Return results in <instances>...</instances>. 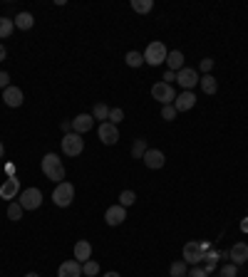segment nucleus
<instances>
[{"instance_id": "obj_34", "label": "nucleus", "mask_w": 248, "mask_h": 277, "mask_svg": "<svg viewBox=\"0 0 248 277\" xmlns=\"http://www.w3.org/2000/svg\"><path fill=\"white\" fill-rule=\"evenodd\" d=\"M199 69H201L204 74H211V69H214V60H211V57H206V60H201V64H199Z\"/></svg>"}, {"instance_id": "obj_12", "label": "nucleus", "mask_w": 248, "mask_h": 277, "mask_svg": "<svg viewBox=\"0 0 248 277\" xmlns=\"http://www.w3.org/2000/svg\"><path fill=\"white\" fill-rule=\"evenodd\" d=\"M18 193H20V181H18L15 176L5 178V183L0 186V198H3V201H13Z\"/></svg>"}, {"instance_id": "obj_31", "label": "nucleus", "mask_w": 248, "mask_h": 277, "mask_svg": "<svg viewBox=\"0 0 248 277\" xmlns=\"http://www.w3.org/2000/svg\"><path fill=\"white\" fill-rule=\"evenodd\" d=\"M82 272H85V275H87V277H94V275H97V272H99V265H97L94 260H87V262L82 265Z\"/></svg>"}, {"instance_id": "obj_19", "label": "nucleus", "mask_w": 248, "mask_h": 277, "mask_svg": "<svg viewBox=\"0 0 248 277\" xmlns=\"http://www.w3.org/2000/svg\"><path fill=\"white\" fill-rule=\"evenodd\" d=\"M166 67H169V72L184 69V55H181L179 50H171V52L166 55Z\"/></svg>"}, {"instance_id": "obj_3", "label": "nucleus", "mask_w": 248, "mask_h": 277, "mask_svg": "<svg viewBox=\"0 0 248 277\" xmlns=\"http://www.w3.org/2000/svg\"><path fill=\"white\" fill-rule=\"evenodd\" d=\"M72 201H75V186L67 183V181H62V183L55 186V191H52V203H55L57 208H67Z\"/></svg>"}, {"instance_id": "obj_36", "label": "nucleus", "mask_w": 248, "mask_h": 277, "mask_svg": "<svg viewBox=\"0 0 248 277\" xmlns=\"http://www.w3.org/2000/svg\"><path fill=\"white\" fill-rule=\"evenodd\" d=\"M8 87H10V74L0 72V89H8Z\"/></svg>"}, {"instance_id": "obj_42", "label": "nucleus", "mask_w": 248, "mask_h": 277, "mask_svg": "<svg viewBox=\"0 0 248 277\" xmlns=\"http://www.w3.org/2000/svg\"><path fill=\"white\" fill-rule=\"evenodd\" d=\"M104 277H119V272H104Z\"/></svg>"}, {"instance_id": "obj_23", "label": "nucleus", "mask_w": 248, "mask_h": 277, "mask_svg": "<svg viewBox=\"0 0 248 277\" xmlns=\"http://www.w3.org/2000/svg\"><path fill=\"white\" fill-rule=\"evenodd\" d=\"M132 8H134L139 15H147V13H152L154 0H132Z\"/></svg>"}, {"instance_id": "obj_25", "label": "nucleus", "mask_w": 248, "mask_h": 277, "mask_svg": "<svg viewBox=\"0 0 248 277\" xmlns=\"http://www.w3.org/2000/svg\"><path fill=\"white\" fill-rule=\"evenodd\" d=\"M144 154H147V139H137L132 144V156L134 158H144Z\"/></svg>"}, {"instance_id": "obj_45", "label": "nucleus", "mask_w": 248, "mask_h": 277, "mask_svg": "<svg viewBox=\"0 0 248 277\" xmlns=\"http://www.w3.org/2000/svg\"><path fill=\"white\" fill-rule=\"evenodd\" d=\"M184 277H189V275H184Z\"/></svg>"}, {"instance_id": "obj_39", "label": "nucleus", "mask_w": 248, "mask_h": 277, "mask_svg": "<svg viewBox=\"0 0 248 277\" xmlns=\"http://www.w3.org/2000/svg\"><path fill=\"white\" fill-rule=\"evenodd\" d=\"M5 57H8V50H5V45H3V42H0V62L5 60Z\"/></svg>"}, {"instance_id": "obj_9", "label": "nucleus", "mask_w": 248, "mask_h": 277, "mask_svg": "<svg viewBox=\"0 0 248 277\" xmlns=\"http://www.w3.org/2000/svg\"><path fill=\"white\" fill-rule=\"evenodd\" d=\"M97 134H99V141H102L104 146H114V144L119 141V131H117V126H114V124H109V122L99 124Z\"/></svg>"}, {"instance_id": "obj_26", "label": "nucleus", "mask_w": 248, "mask_h": 277, "mask_svg": "<svg viewBox=\"0 0 248 277\" xmlns=\"http://www.w3.org/2000/svg\"><path fill=\"white\" fill-rule=\"evenodd\" d=\"M124 60H127L129 67H142V64H144V55H142V52H137V50H132V52H127V57H124Z\"/></svg>"}, {"instance_id": "obj_4", "label": "nucleus", "mask_w": 248, "mask_h": 277, "mask_svg": "<svg viewBox=\"0 0 248 277\" xmlns=\"http://www.w3.org/2000/svg\"><path fill=\"white\" fill-rule=\"evenodd\" d=\"M62 151H65V156H80L85 151V139H82L80 134H75V131L65 134V139H62Z\"/></svg>"}, {"instance_id": "obj_33", "label": "nucleus", "mask_w": 248, "mask_h": 277, "mask_svg": "<svg viewBox=\"0 0 248 277\" xmlns=\"http://www.w3.org/2000/svg\"><path fill=\"white\" fill-rule=\"evenodd\" d=\"M122 119H124V112L119 109V107H117V109H109V124H114V126H117Z\"/></svg>"}, {"instance_id": "obj_27", "label": "nucleus", "mask_w": 248, "mask_h": 277, "mask_svg": "<svg viewBox=\"0 0 248 277\" xmlns=\"http://www.w3.org/2000/svg\"><path fill=\"white\" fill-rule=\"evenodd\" d=\"M189 270H186V262L184 260H176V262H171V267H169V275L171 277H184Z\"/></svg>"}, {"instance_id": "obj_43", "label": "nucleus", "mask_w": 248, "mask_h": 277, "mask_svg": "<svg viewBox=\"0 0 248 277\" xmlns=\"http://www.w3.org/2000/svg\"><path fill=\"white\" fill-rule=\"evenodd\" d=\"M3 154H5V146H3V141H0V158H3Z\"/></svg>"}, {"instance_id": "obj_13", "label": "nucleus", "mask_w": 248, "mask_h": 277, "mask_svg": "<svg viewBox=\"0 0 248 277\" xmlns=\"http://www.w3.org/2000/svg\"><path fill=\"white\" fill-rule=\"evenodd\" d=\"M92 126H94V119H92V114H80V117H75L72 119V131L75 134H87V131H92Z\"/></svg>"}, {"instance_id": "obj_8", "label": "nucleus", "mask_w": 248, "mask_h": 277, "mask_svg": "<svg viewBox=\"0 0 248 277\" xmlns=\"http://www.w3.org/2000/svg\"><path fill=\"white\" fill-rule=\"evenodd\" d=\"M176 82L181 84V92H191L199 84V72L191 69V67H184V69L176 72Z\"/></svg>"}, {"instance_id": "obj_30", "label": "nucleus", "mask_w": 248, "mask_h": 277, "mask_svg": "<svg viewBox=\"0 0 248 277\" xmlns=\"http://www.w3.org/2000/svg\"><path fill=\"white\" fill-rule=\"evenodd\" d=\"M176 114H179V112L174 109V104L161 107V119H164V122H174V119H176Z\"/></svg>"}, {"instance_id": "obj_32", "label": "nucleus", "mask_w": 248, "mask_h": 277, "mask_svg": "<svg viewBox=\"0 0 248 277\" xmlns=\"http://www.w3.org/2000/svg\"><path fill=\"white\" fill-rule=\"evenodd\" d=\"M236 275H238V267L233 262H228V265L221 267V277H236Z\"/></svg>"}, {"instance_id": "obj_11", "label": "nucleus", "mask_w": 248, "mask_h": 277, "mask_svg": "<svg viewBox=\"0 0 248 277\" xmlns=\"http://www.w3.org/2000/svg\"><path fill=\"white\" fill-rule=\"evenodd\" d=\"M164 163H166V156L161 154L159 149H147V154H144V166L147 168L156 171V168H164Z\"/></svg>"}, {"instance_id": "obj_21", "label": "nucleus", "mask_w": 248, "mask_h": 277, "mask_svg": "<svg viewBox=\"0 0 248 277\" xmlns=\"http://www.w3.org/2000/svg\"><path fill=\"white\" fill-rule=\"evenodd\" d=\"M32 25H35L32 13H18V18H15V28L18 30H30Z\"/></svg>"}, {"instance_id": "obj_14", "label": "nucleus", "mask_w": 248, "mask_h": 277, "mask_svg": "<svg viewBox=\"0 0 248 277\" xmlns=\"http://www.w3.org/2000/svg\"><path fill=\"white\" fill-rule=\"evenodd\" d=\"M228 260L236 265V267H241L243 262L248 260V245L246 243H236V245L228 250Z\"/></svg>"}, {"instance_id": "obj_44", "label": "nucleus", "mask_w": 248, "mask_h": 277, "mask_svg": "<svg viewBox=\"0 0 248 277\" xmlns=\"http://www.w3.org/2000/svg\"><path fill=\"white\" fill-rule=\"evenodd\" d=\"M25 277H40V275H37V272H28V275H25Z\"/></svg>"}, {"instance_id": "obj_22", "label": "nucleus", "mask_w": 248, "mask_h": 277, "mask_svg": "<svg viewBox=\"0 0 248 277\" xmlns=\"http://www.w3.org/2000/svg\"><path fill=\"white\" fill-rule=\"evenodd\" d=\"M92 119H94V122L104 124V119H109V107H107V104H102V102H99V104H94V107H92Z\"/></svg>"}, {"instance_id": "obj_24", "label": "nucleus", "mask_w": 248, "mask_h": 277, "mask_svg": "<svg viewBox=\"0 0 248 277\" xmlns=\"http://www.w3.org/2000/svg\"><path fill=\"white\" fill-rule=\"evenodd\" d=\"M13 30H15V20H10V18H0V40L10 37Z\"/></svg>"}, {"instance_id": "obj_15", "label": "nucleus", "mask_w": 248, "mask_h": 277, "mask_svg": "<svg viewBox=\"0 0 248 277\" xmlns=\"http://www.w3.org/2000/svg\"><path fill=\"white\" fill-rule=\"evenodd\" d=\"M57 277H82V262L77 260H65L57 270Z\"/></svg>"}, {"instance_id": "obj_37", "label": "nucleus", "mask_w": 248, "mask_h": 277, "mask_svg": "<svg viewBox=\"0 0 248 277\" xmlns=\"http://www.w3.org/2000/svg\"><path fill=\"white\" fill-rule=\"evenodd\" d=\"M174 79H176V72H166V74H164V82H166V84H171Z\"/></svg>"}, {"instance_id": "obj_28", "label": "nucleus", "mask_w": 248, "mask_h": 277, "mask_svg": "<svg viewBox=\"0 0 248 277\" xmlns=\"http://www.w3.org/2000/svg\"><path fill=\"white\" fill-rule=\"evenodd\" d=\"M134 201H137V193L134 191H122L119 193V206H124V208H129Z\"/></svg>"}, {"instance_id": "obj_7", "label": "nucleus", "mask_w": 248, "mask_h": 277, "mask_svg": "<svg viewBox=\"0 0 248 277\" xmlns=\"http://www.w3.org/2000/svg\"><path fill=\"white\" fill-rule=\"evenodd\" d=\"M152 97H154L156 102H161V107H166V104H174L176 92H174L171 84H166V82H156L154 87H152Z\"/></svg>"}, {"instance_id": "obj_1", "label": "nucleus", "mask_w": 248, "mask_h": 277, "mask_svg": "<svg viewBox=\"0 0 248 277\" xmlns=\"http://www.w3.org/2000/svg\"><path fill=\"white\" fill-rule=\"evenodd\" d=\"M42 173H45V178H50L55 183H62L65 181V163H62L60 156L45 154V158H42Z\"/></svg>"}, {"instance_id": "obj_6", "label": "nucleus", "mask_w": 248, "mask_h": 277, "mask_svg": "<svg viewBox=\"0 0 248 277\" xmlns=\"http://www.w3.org/2000/svg\"><path fill=\"white\" fill-rule=\"evenodd\" d=\"M209 247L204 245V243H196V240H191V243H186L184 245V262L186 265H199L201 260H204V252H206Z\"/></svg>"}, {"instance_id": "obj_2", "label": "nucleus", "mask_w": 248, "mask_h": 277, "mask_svg": "<svg viewBox=\"0 0 248 277\" xmlns=\"http://www.w3.org/2000/svg\"><path fill=\"white\" fill-rule=\"evenodd\" d=\"M166 55H169V50H166V45L164 42H149L147 45V50H144V62L147 64H152V67H159V64H164L166 62Z\"/></svg>"}, {"instance_id": "obj_16", "label": "nucleus", "mask_w": 248, "mask_h": 277, "mask_svg": "<svg viewBox=\"0 0 248 277\" xmlns=\"http://www.w3.org/2000/svg\"><path fill=\"white\" fill-rule=\"evenodd\" d=\"M124 218H127V208L124 206H112V208H107V213H104V220H107V225H122Z\"/></svg>"}, {"instance_id": "obj_41", "label": "nucleus", "mask_w": 248, "mask_h": 277, "mask_svg": "<svg viewBox=\"0 0 248 277\" xmlns=\"http://www.w3.org/2000/svg\"><path fill=\"white\" fill-rule=\"evenodd\" d=\"M241 230H243V233H248V218H243V223H241Z\"/></svg>"}, {"instance_id": "obj_18", "label": "nucleus", "mask_w": 248, "mask_h": 277, "mask_svg": "<svg viewBox=\"0 0 248 277\" xmlns=\"http://www.w3.org/2000/svg\"><path fill=\"white\" fill-rule=\"evenodd\" d=\"M90 257H92V245H90L87 240H77V243H75V260L85 265Z\"/></svg>"}, {"instance_id": "obj_5", "label": "nucleus", "mask_w": 248, "mask_h": 277, "mask_svg": "<svg viewBox=\"0 0 248 277\" xmlns=\"http://www.w3.org/2000/svg\"><path fill=\"white\" fill-rule=\"evenodd\" d=\"M18 203L23 206V211H37L42 206V193L40 188H25L18 198Z\"/></svg>"}, {"instance_id": "obj_17", "label": "nucleus", "mask_w": 248, "mask_h": 277, "mask_svg": "<svg viewBox=\"0 0 248 277\" xmlns=\"http://www.w3.org/2000/svg\"><path fill=\"white\" fill-rule=\"evenodd\" d=\"M194 104H196V94L194 92H181L174 99V109L176 112H189V109H194Z\"/></svg>"}, {"instance_id": "obj_10", "label": "nucleus", "mask_w": 248, "mask_h": 277, "mask_svg": "<svg viewBox=\"0 0 248 277\" xmlns=\"http://www.w3.org/2000/svg\"><path fill=\"white\" fill-rule=\"evenodd\" d=\"M3 102H5V107H13V109L23 107V102H25L23 89H20V87H8V89H3Z\"/></svg>"}, {"instance_id": "obj_29", "label": "nucleus", "mask_w": 248, "mask_h": 277, "mask_svg": "<svg viewBox=\"0 0 248 277\" xmlns=\"http://www.w3.org/2000/svg\"><path fill=\"white\" fill-rule=\"evenodd\" d=\"M23 213H25V211H23L20 203H10V206H8V218H10V220H20Z\"/></svg>"}, {"instance_id": "obj_35", "label": "nucleus", "mask_w": 248, "mask_h": 277, "mask_svg": "<svg viewBox=\"0 0 248 277\" xmlns=\"http://www.w3.org/2000/svg\"><path fill=\"white\" fill-rule=\"evenodd\" d=\"M186 275H189V277H209V272H206L204 267H199V265H194V267H191V270H189Z\"/></svg>"}, {"instance_id": "obj_38", "label": "nucleus", "mask_w": 248, "mask_h": 277, "mask_svg": "<svg viewBox=\"0 0 248 277\" xmlns=\"http://www.w3.org/2000/svg\"><path fill=\"white\" fill-rule=\"evenodd\" d=\"M60 129L65 131V134H70V131H72V122H62V124H60Z\"/></svg>"}, {"instance_id": "obj_40", "label": "nucleus", "mask_w": 248, "mask_h": 277, "mask_svg": "<svg viewBox=\"0 0 248 277\" xmlns=\"http://www.w3.org/2000/svg\"><path fill=\"white\" fill-rule=\"evenodd\" d=\"M204 270H206V272H214V270H216V262H206V267H204Z\"/></svg>"}, {"instance_id": "obj_20", "label": "nucleus", "mask_w": 248, "mask_h": 277, "mask_svg": "<svg viewBox=\"0 0 248 277\" xmlns=\"http://www.w3.org/2000/svg\"><path fill=\"white\" fill-rule=\"evenodd\" d=\"M199 84H201L204 94H216V89H218V82H216L214 74H204V77H199Z\"/></svg>"}]
</instances>
